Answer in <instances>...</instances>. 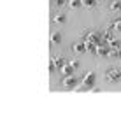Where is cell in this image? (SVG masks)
I'll use <instances>...</instances> for the list:
<instances>
[{
	"label": "cell",
	"instance_id": "1",
	"mask_svg": "<svg viewBox=\"0 0 121 128\" xmlns=\"http://www.w3.org/2000/svg\"><path fill=\"white\" fill-rule=\"evenodd\" d=\"M105 76H107V81L118 82V81H121V68H109L105 72Z\"/></svg>",
	"mask_w": 121,
	"mask_h": 128
},
{
	"label": "cell",
	"instance_id": "2",
	"mask_svg": "<svg viewBox=\"0 0 121 128\" xmlns=\"http://www.w3.org/2000/svg\"><path fill=\"white\" fill-rule=\"evenodd\" d=\"M95 81H96V74L95 72H88L86 77L82 79V86L88 90V88H93L95 86Z\"/></svg>",
	"mask_w": 121,
	"mask_h": 128
},
{
	"label": "cell",
	"instance_id": "3",
	"mask_svg": "<svg viewBox=\"0 0 121 128\" xmlns=\"http://www.w3.org/2000/svg\"><path fill=\"white\" fill-rule=\"evenodd\" d=\"M63 86L74 90V88L77 86V79H76L74 76H67V77H63Z\"/></svg>",
	"mask_w": 121,
	"mask_h": 128
},
{
	"label": "cell",
	"instance_id": "4",
	"mask_svg": "<svg viewBox=\"0 0 121 128\" xmlns=\"http://www.w3.org/2000/svg\"><path fill=\"white\" fill-rule=\"evenodd\" d=\"M60 72H62L63 77H67V76H74V67H72L70 63H65V65L60 68Z\"/></svg>",
	"mask_w": 121,
	"mask_h": 128
},
{
	"label": "cell",
	"instance_id": "5",
	"mask_svg": "<svg viewBox=\"0 0 121 128\" xmlns=\"http://www.w3.org/2000/svg\"><path fill=\"white\" fill-rule=\"evenodd\" d=\"M74 51L76 53H79V54H82V53H86L88 49H86V42H77V44H74Z\"/></svg>",
	"mask_w": 121,
	"mask_h": 128
},
{
	"label": "cell",
	"instance_id": "6",
	"mask_svg": "<svg viewBox=\"0 0 121 128\" xmlns=\"http://www.w3.org/2000/svg\"><path fill=\"white\" fill-rule=\"evenodd\" d=\"M110 11H114V12L121 11V0H114V2L110 4Z\"/></svg>",
	"mask_w": 121,
	"mask_h": 128
},
{
	"label": "cell",
	"instance_id": "7",
	"mask_svg": "<svg viewBox=\"0 0 121 128\" xmlns=\"http://www.w3.org/2000/svg\"><path fill=\"white\" fill-rule=\"evenodd\" d=\"M51 62H53V63H54V65H56L58 68H62V67L65 65V60H63V58H60V56H56V58H53Z\"/></svg>",
	"mask_w": 121,
	"mask_h": 128
},
{
	"label": "cell",
	"instance_id": "8",
	"mask_svg": "<svg viewBox=\"0 0 121 128\" xmlns=\"http://www.w3.org/2000/svg\"><path fill=\"white\" fill-rule=\"evenodd\" d=\"M51 42H54V44H60V42H62V34H60V32L53 34V35H51Z\"/></svg>",
	"mask_w": 121,
	"mask_h": 128
},
{
	"label": "cell",
	"instance_id": "9",
	"mask_svg": "<svg viewBox=\"0 0 121 128\" xmlns=\"http://www.w3.org/2000/svg\"><path fill=\"white\" fill-rule=\"evenodd\" d=\"M68 7H72V9H76V7H79L81 6V0H68Z\"/></svg>",
	"mask_w": 121,
	"mask_h": 128
},
{
	"label": "cell",
	"instance_id": "10",
	"mask_svg": "<svg viewBox=\"0 0 121 128\" xmlns=\"http://www.w3.org/2000/svg\"><path fill=\"white\" fill-rule=\"evenodd\" d=\"M81 4L86 6V7H93V6L96 4V0H81Z\"/></svg>",
	"mask_w": 121,
	"mask_h": 128
},
{
	"label": "cell",
	"instance_id": "11",
	"mask_svg": "<svg viewBox=\"0 0 121 128\" xmlns=\"http://www.w3.org/2000/svg\"><path fill=\"white\" fill-rule=\"evenodd\" d=\"M65 18H67L65 14H56V16H54V21H56V23H63Z\"/></svg>",
	"mask_w": 121,
	"mask_h": 128
},
{
	"label": "cell",
	"instance_id": "12",
	"mask_svg": "<svg viewBox=\"0 0 121 128\" xmlns=\"http://www.w3.org/2000/svg\"><path fill=\"white\" fill-rule=\"evenodd\" d=\"M68 63H70V65L74 67V70H77V68H79V62H77V60H70Z\"/></svg>",
	"mask_w": 121,
	"mask_h": 128
},
{
	"label": "cell",
	"instance_id": "13",
	"mask_svg": "<svg viewBox=\"0 0 121 128\" xmlns=\"http://www.w3.org/2000/svg\"><path fill=\"white\" fill-rule=\"evenodd\" d=\"M114 28H116V30H119V32H121V18H119V20H116V21H114Z\"/></svg>",
	"mask_w": 121,
	"mask_h": 128
},
{
	"label": "cell",
	"instance_id": "14",
	"mask_svg": "<svg viewBox=\"0 0 121 128\" xmlns=\"http://www.w3.org/2000/svg\"><path fill=\"white\" fill-rule=\"evenodd\" d=\"M54 2H56V6H58V7H62V6H65V4L68 2V0H54Z\"/></svg>",
	"mask_w": 121,
	"mask_h": 128
}]
</instances>
